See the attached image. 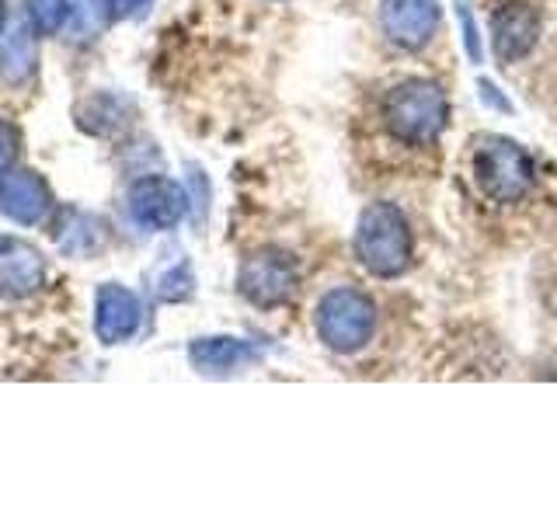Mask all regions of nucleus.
Listing matches in <instances>:
<instances>
[{"label":"nucleus","mask_w":557,"mask_h":522,"mask_svg":"<svg viewBox=\"0 0 557 522\" xmlns=\"http://www.w3.org/2000/svg\"><path fill=\"white\" fill-rule=\"evenodd\" d=\"M150 0H115V17H129L136 11H144Z\"/></svg>","instance_id":"obj_18"},{"label":"nucleus","mask_w":557,"mask_h":522,"mask_svg":"<svg viewBox=\"0 0 557 522\" xmlns=\"http://www.w3.org/2000/svg\"><path fill=\"white\" fill-rule=\"evenodd\" d=\"M0 74L8 80L22 84L35 74V35H32V22L14 25L11 32H4V42H0Z\"/></svg>","instance_id":"obj_14"},{"label":"nucleus","mask_w":557,"mask_h":522,"mask_svg":"<svg viewBox=\"0 0 557 522\" xmlns=\"http://www.w3.org/2000/svg\"><path fill=\"white\" fill-rule=\"evenodd\" d=\"M536 42V14L527 4H509L495 14V52L509 63Z\"/></svg>","instance_id":"obj_11"},{"label":"nucleus","mask_w":557,"mask_h":522,"mask_svg":"<svg viewBox=\"0 0 557 522\" xmlns=\"http://www.w3.org/2000/svg\"><path fill=\"white\" fill-rule=\"evenodd\" d=\"M474 174L492 199L516 202L533 185V164L509 139H487L474 153Z\"/></svg>","instance_id":"obj_3"},{"label":"nucleus","mask_w":557,"mask_h":522,"mask_svg":"<svg viewBox=\"0 0 557 522\" xmlns=\"http://www.w3.org/2000/svg\"><path fill=\"white\" fill-rule=\"evenodd\" d=\"M4 25H8V0H0V35H4Z\"/></svg>","instance_id":"obj_19"},{"label":"nucleus","mask_w":557,"mask_h":522,"mask_svg":"<svg viewBox=\"0 0 557 522\" xmlns=\"http://www.w3.org/2000/svg\"><path fill=\"white\" fill-rule=\"evenodd\" d=\"M446 122V98L435 84H405L387 98V126L400 139H432Z\"/></svg>","instance_id":"obj_4"},{"label":"nucleus","mask_w":557,"mask_h":522,"mask_svg":"<svg viewBox=\"0 0 557 522\" xmlns=\"http://www.w3.org/2000/svg\"><path fill=\"white\" fill-rule=\"evenodd\" d=\"M17 153H22V133H17L11 122H0V178L14 167Z\"/></svg>","instance_id":"obj_17"},{"label":"nucleus","mask_w":557,"mask_h":522,"mask_svg":"<svg viewBox=\"0 0 557 522\" xmlns=\"http://www.w3.org/2000/svg\"><path fill=\"white\" fill-rule=\"evenodd\" d=\"M46 261L35 251V244L22 237H0V296L17 300L42 286Z\"/></svg>","instance_id":"obj_10"},{"label":"nucleus","mask_w":557,"mask_h":522,"mask_svg":"<svg viewBox=\"0 0 557 522\" xmlns=\"http://www.w3.org/2000/svg\"><path fill=\"white\" fill-rule=\"evenodd\" d=\"M28 22L42 35H60L70 22V0H28Z\"/></svg>","instance_id":"obj_15"},{"label":"nucleus","mask_w":557,"mask_h":522,"mask_svg":"<svg viewBox=\"0 0 557 522\" xmlns=\"http://www.w3.org/2000/svg\"><path fill=\"white\" fill-rule=\"evenodd\" d=\"M153 289H157V296H161V300H168V303L185 300V296L191 293V272H188L185 261H178V269L171 265L161 278H153Z\"/></svg>","instance_id":"obj_16"},{"label":"nucleus","mask_w":557,"mask_h":522,"mask_svg":"<svg viewBox=\"0 0 557 522\" xmlns=\"http://www.w3.org/2000/svg\"><path fill=\"white\" fill-rule=\"evenodd\" d=\"M240 293L255 307H278L296 293V265L289 254L261 251L244 261L240 269Z\"/></svg>","instance_id":"obj_6"},{"label":"nucleus","mask_w":557,"mask_h":522,"mask_svg":"<svg viewBox=\"0 0 557 522\" xmlns=\"http://www.w3.org/2000/svg\"><path fill=\"white\" fill-rule=\"evenodd\" d=\"M188 356H191V365H196L199 373L223 376V373L237 370V365L251 362L258 352L248 341H237V338H202L188 348Z\"/></svg>","instance_id":"obj_12"},{"label":"nucleus","mask_w":557,"mask_h":522,"mask_svg":"<svg viewBox=\"0 0 557 522\" xmlns=\"http://www.w3.org/2000/svg\"><path fill=\"white\" fill-rule=\"evenodd\" d=\"M380 25L394 42L418 49L440 25V0H383Z\"/></svg>","instance_id":"obj_9"},{"label":"nucleus","mask_w":557,"mask_h":522,"mask_svg":"<svg viewBox=\"0 0 557 522\" xmlns=\"http://www.w3.org/2000/svg\"><path fill=\"white\" fill-rule=\"evenodd\" d=\"M188 209V199L182 185H174L171 178L161 174H147L129 188V213L139 226L147 231H171L178 226Z\"/></svg>","instance_id":"obj_5"},{"label":"nucleus","mask_w":557,"mask_h":522,"mask_svg":"<svg viewBox=\"0 0 557 522\" xmlns=\"http://www.w3.org/2000/svg\"><path fill=\"white\" fill-rule=\"evenodd\" d=\"M52 209V191L35 171H8L0 178V213L14 220L17 226L42 223Z\"/></svg>","instance_id":"obj_8"},{"label":"nucleus","mask_w":557,"mask_h":522,"mask_svg":"<svg viewBox=\"0 0 557 522\" xmlns=\"http://www.w3.org/2000/svg\"><path fill=\"white\" fill-rule=\"evenodd\" d=\"M376 327V310L356 289H335L321 300L318 310V331L324 345H331L335 352H356L370 341Z\"/></svg>","instance_id":"obj_2"},{"label":"nucleus","mask_w":557,"mask_h":522,"mask_svg":"<svg viewBox=\"0 0 557 522\" xmlns=\"http://www.w3.org/2000/svg\"><path fill=\"white\" fill-rule=\"evenodd\" d=\"M60 251L74 254V258H87V254H98L104 244H109V231L104 223L91 213H81V209H70L66 220L60 223V234H57Z\"/></svg>","instance_id":"obj_13"},{"label":"nucleus","mask_w":557,"mask_h":522,"mask_svg":"<svg viewBox=\"0 0 557 522\" xmlns=\"http://www.w3.org/2000/svg\"><path fill=\"white\" fill-rule=\"evenodd\" d=\"M139 324H144V307L139 296L126 286L104 283L95 296V335L101 345H122L129 341Z\"/></svg>","instance_id":"obj_7"},{"label":"nucleus","mask_w":557,"mask_h":522,"mask_svg":"<svg viewBox=\"0 0 557 522\" xmlns=\"http://www.w3.org/2000/svg\"><path fill=\"white\" fill-rule=\"evenodd\" d=\"M408 223L394 206L376 202L362 213L356 234V254L376 275H397L408 265Z\"/></svg>","instance_id":"obj_1"}]
</instances>
